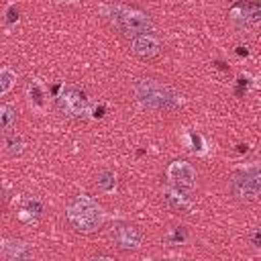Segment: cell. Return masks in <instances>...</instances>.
<instances>
[{
  "instance_id": "ba28073f",
  "label": "cell",
  "mask_w": 261,
  "mask_h": 261,
  "mask_svg": "<svg viewBox=\"0 0 261 261\" xmlns=\"http://www.w3.org/2000/svg\"><path fill=\"white\" fill-rule=\"evenodd\" d=\"M190 192H192V190H184V188H179V186L167 184V186L163 188V200H165V204H167L171 210L190 214V212L196 208V202H194V198L190 196Z\"/></svg>"
},
{
  "instance_id": "ffe728a7",
  "label": "cell",
  "mask_w": 261,
  "mask_h": 261,
  "mask_svg": "<svg viewBox=\"0 0 261 261\" xmlns=\"http://www.w3.org/2000/svg\"><path fill=\"white\" fill-rule=\"evenodd\" d=\"M59 2H77V0H59Z\"/></svg>"
},
{
  "instance_id": "8992f818",
  "label": "cell",
  "mask_w": 261,
  "mask_h": 261,
  "mask_svg": "<svg viewBox=\"0 0 261 261\" xmlns=\"http://www.w3.org/2000/svg\"><path fill=\"white\" fill-rule=\"evenodd\" d=\"M230 16V22L239 29V31H245V33H255L259 22H261V8L257 2H239L230 8L228 12Z\"/></svg>"
},
{
  "instance_id": "9c48e42d",
  "label": "cell",
  "mask_w": 261,
  "mask_h": 261,
  "mask_svg": "<svg viewBox=\"0 0 261 261\" xmlns=\"http://www.w3.org/2000/svg\"><path fill=\"white\" fill-rule=\"evenodd\" d=\"M130 51L141 59H155L161 53V39L153 33H141L130 37Z\"/></svg>"
},
{
  "instance_id": "8fae6325",
  "label": "cell",
  "mask_w": 261,
  "mask_h": 261,
  "mask_svg": "<svg viewBox=\"0 0 261 261\" xmlns=\"http://www.w3.org/2000/svg\"><path fill=\"white\" fill-rule=\"evenodd\" d=\"M0 257L8 261H22L33 257V247L22 239H0Z\"/></svg>"
},
{
  "instance_id": "5bb4252c",
  "label": "cell",
  "mask_w": 261,
  "mask_h": 261,
  "mask_svg": "<svg viewBox=\"0 0 261 261\" xmlns=\"http://www.w3.org/2000/svg\"><path fill=\"white\" fill-rule=\"evenodd\" d=\"M16 118H18V112L14 104H8V102L0 104V135L12 130L16 124Z\"/></svg>"
},
{
  "instance_id": "2e32d148",
  "label": "cell",
  "mask_w": 261,
  "mask_h": 261,
  "mask_svg": "<svg viewBox=\"0 0 261 261\" xmlns=\"http://www.w3.org/2000/svg\"><path fill=\"white\" fill-rule=\"evenodd\" d=\"M186 141H188L190 153H194V155H204V153L208 151L204 137H202L200 133H196V130H188V133H186Z\"/></svg>"
},
{
  "instance_id": "ac0fdd59",
  "label": "cell",
  "mask_w": 261,
  "mask_h": 261,
  "mask_svg": "<svg viewBox=\"0 0 261 261\" xmlns=\"http://www.w3.org/2000/svg\"><path fill=\"white\" fill-rule=\"evenodd\" d=\"M188 239H190V232H188L186 226H173V228H169V232L165 237V243H169V245H184Z\"/></svg>"
},
{
  "instance_id": "6da1fadb",
  "label": "cell",
  "mask_w": 261,
  "mask_h": 261,
  "mask_svg": "<svg viewBox=\"0 0 261 261\" xmlns=\"http://www.w3.org/2000/svg\"><path fill=\"white\" fill-rule=\"evenodd\" d=\"M133 92H135L137 102L143 108L155 110V112L175 110L184 102L181 94L175 88H171V86H167L163 82H157V80H139L133 86Z\"/></svg>"
},
{
  "instance_id": "5b68a950",
  "label": "cell",
  "mask_w": 261,
  "mask_h": 261,
  "mask_svg": "<svg viewBox=\"0 0 261 261\" xmlns=\"http://www.w3.org/2000/svg\"><path fill=\"white\" fill-rule=\"evenodd\" d=\"M57 110L65 118H82L90 110V100L86 92L73 84H63L57 92Z\"/></svg>"
},
{
  "instance_id": "4fadbf2b",
  "label": "cell",
  "mask_w": 261,
  "mask_h": 261,
  "mask_svg": "<svg viewBox=\"0 0 261 261\" xmlns=\"http://www.w3.org/2000/svg\"><path fill=\"white\" fill-rule=\"evenodd\" d=\"M2 149H4L6 155L18 157V155H22V151H24V141H22V137H20L18 133L8 130V133H4V137H2Z\"/></svg>"
},
{
  "instance_id": "7a4b0ae2",
  "label": "cell",
  "mask_w": 261,
  "mask_h": 261,
  "mask_svg": "<svg viewBox=\"0 0 261 261\" xmlns=\"http://www.w3.org/2000/svg\"><path fill=\"white\" fill-rule=\"evenodd\" d=\"M65 216L71 228L80 234H92L106 222L104 208L90 196H75L65 206Z\"/></svg>"
},
{
  "instance_id": "7c38bea8",
  "label": "cell",
  "mask_w": 261,
  "mask_h": 261,
  "mask_svg": "<svg viewBox=\"0 0 261 261\" xmlns=\"http://www.w3.org/2000/svg\"><path fill=\"white\" fill-rule=\"evenodd\" d=\"M27 100H29V106L33 110H43L45 108L47 92H45V86L39 80H31L27 84Z\"/></svg>"
},
{
  "instance_id": "d6986e66",
  "label": "cell",
  "mask_w": 261,
  "mask_h": 261,
  "mask_svg": "<svg viewBox=\"0 0 261 261\" xmlns=\"http://www.w3.org/2000/svg\"><path fill=\"white\" fill-rule=\"evenodd\" d=\"M41 212H43V202H41L39 198H29V200H24V204H22V214H27V216H31V218H39Z\"/></svg>"
},
{
  "instance_id": "9a60e30c",
  "label": "cell",
  "mask_w": 261,
  "mask_h": 261,
  "mask_svg": "<svg viewBox=\"0 0 261 261\" xmlns=\"http://www.w3.org/2000/svg\"><path fill=\"white\" fill-rule=\"evenodd\" d=\"M96 186H98L100 192H104V194H112V192L116 190V175H114V171H110V169H102V171L98 173V177H96Z\"/></svg>"
},
{
  "instance_id": "277c9868",
  "label": "cell",
  "mask_w": 261,
  "mask_h": 261,
  "mask_svg": "<svg viewBox=\"0 0 261 261\" xmlns=\"http://www.w3.org/2000/svg\"><path fill=\"white\" fill-rule=\"evenodd\" d=\"M230 194L241 202H253L261 194V171L257 163L237 169L228 179Z\"/></svg>"
},
{
  "instance_id": "30bf717a",
  "label": "cell",
  "mask_w": 261,
  "mask_h": 261,
  "mask_svg": "<svg viewBox=\"0 0 261 261\" xmlns=\"http://www.w3.org/2000/svg\"><path fill=\"white\" fill-rule=\"evenodd\" d=\"M167 179L173 186H179L184 190H194L196 186V169L188 161H171L167 167Z\"/></svg>"
},
{
  "instance_id": "3957f363",
  "label": "cell",
  "mask_w": 261,
  "mask_h": 261,
  "mask_svg": "<svg viewBox=\"0 0 261 261\" xmlns=\"http://www.w3.org/2000/svg\"><path fill=\"white\" fill-rule=\"evenodd\" d=\"M102 12L108 18V22L126 37H135L141 33H153L151 16L139 8H130L124 4H106L102 6Z\"/></svg>"
},
{
  "instance_id": "52a82bcc",
  "label": "cell",
  "mask_w": 261,
  "mask_h": 261,
  "mask_svg": "<svg viewBox=\"0 0 261 261\" xmlns=\"http://www.w3.org/2000/svg\"><path fill=\"white\" fill-rule=\"evenodd\" d=\"M110 241L120 251H135L143 243V230L135 224H118L110 230Z\"/></svg>"
},
{
  "instance_id": "e0dca14e",
  "label": "cell",
  "mask_w": 261,
  "mask_h": 261,
  "mask_svg": "<svg viewBox=\"0 0 261 261\" xmlns=\"http://www.w3.org/2000/svg\"><path fill=\"white\" fill-rule=\"evenodd\" d=\"M14 82H16V71L12 67H8V65L0 67V98L12 90Z\"/></svg>"
}]
</instances>
